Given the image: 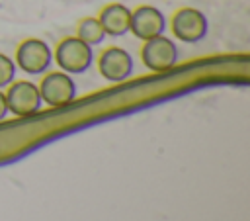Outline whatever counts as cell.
Instances as JSON below:
<instances>
[{
  "mask_svg": "<svg viewBox=\"0 0 250 221\" xmlns=\"http://www.w3.org/2000/svg\"><path fill=\"white\" fill-rule=\"evenodd\" d=\"M55 59L64 72L80 74L92 65V47L78 37H66L59 43Z\"/></svg>",
  "mask_w": 250,
  "mask_h": 221,
  "instance_id": "obj_1",
  "label": "cell"
},
{
  "mask_svg": "<svg viewBox=\"0 0 250 221\" xmlns=\"http://www.w3.org/2000/svg\"><path fill=\"white\" fill-rule=\"evenodd\" d=\"M6 104H8V111H12L18 117L33 115L41 108L39 88L29 80H18L8 88Z\"/></svg>",
  "mask_w": 250,
  "mask_h": 221,
  "instance_id": "obj_2",
  "label": "cell"
},
{
  "mask_svg": "<svg viewBox=\"0 0 250 221\" xmlns=\"http://www.w3.org/2000/svg\"><path fill=\"white\" fill-rule=\"evenodd\" d=\"M141 57H143V63L150 70L164 72V70H170L176 65L178 49L168 37L156 35L152 39H146V43H145V47L141 51Z\"/></svg>",
  "mask_w": 250,
  "mask_h": 221,
  "instance_id": "obj_3",
  "label": "cell"
},
{
  "mask_svg": "<svg viewBox=\"0 0 250 221\" xmlns=\"http://www.w3.org/2000/svg\"><path fill=\"white\" fill-rule=\"evenodd\" d=\"M172 33L184 43H197L207 33V20L195 8H182L172 18Z\"/></svg>",
  "mask_w": 250,
  "mask_h": 221,
  "instance_id": "obj_4",
  "label": "cell"
},
{
  "mask_svg": "<svg viewBox=\"0 0 250 221\" xmlns=\"http://www.w3.org/2000/svg\"><path fill=\"white\" fill-rule=\"evenodd\" d=\"M39 94H41V100L47 102V106L61 108L74 100L76 86L66 72H51L41 80Z\"/></svg>",
  "mask_w": 250,
  "mask_h": 221,
  "instance_id": "obj_5",
  "label": "cell"
},
{
  "mask_svg": "<svg viewBox=\"0 0 250 221\" xmlns=\"http://www.w3.org/2000/svg\"><path fill=\"white\" fill-rule=\"evenodd\" d=\"M16 63L27 74H41L51 65V49L41 39H25L18 47Z\"/></svg>",
  "mask_w": 250,
  "mask_h": 221,
  "instance_id": "obj_6",
  "label": "cell"
},
{
  "mask_svg": "<svg viewBox=\"0 0 250 221\" xmlns=\"http://www.w3.org/2000/svg\"><path fill=\"white\" fill-rule=\"evenodd\" d=\"M98 68H100V74L105 80L121 82V80H125L131 74V70H133V59H131V55L125 49H121V47H109V49H105L100 55Z\"/></svg>",
  "mask_w": 250,
  "mask_h": 221,
  "instance_id": "obj_7",
  "label": "cell"
},
{
  "mask_svg": "<svg viewBox=\"0 0 250 221\" xmlns=\"http://www.w3.org/2000/svg\"><path fill=\"white\" fill-rule=\"evenodd\" d=\"M164 16L154 6H141L135 12H131V25L129 31H133L139 39H152L156 35H162L164 31Z\"/></svg>",
  "mask_w": 250,
  "mask_h": 221,
  "instance_id": "obj_8",
  "label": "cell"
},
{
  "mask_svg": "<svg viewBox=\"0 0 250 221\" xmlns=\"http://www.w3.org/2000/svg\"><path fill=\"white\" fill-rule=\"evenodd\" d=\"M98 20L105 35H123L131 25V10L123 4H109L100 12Z\"/></svg>",
  "mask_w": 250,
  "mask_h": 221,
  "instance_id": "obj_9",
  "label": "cell"
},
{
  "mask_svg": "<svg viewBox=\"0 0 250 221\" xmlns=\"http://www.w3.org/2000/svg\"><path fill=\"white\" fill-rule=\"evenodd\" d=\"M76 37L92 47V45H98L104 41L105 31L98 18H84V20H80V23L76 27Z\"/></svg>",
  "mask_w": 250,
  "mask_h": 221,
  "instance_id": "obj_10",
  "label": "cell"
},
{
  "mask_svg": "<svg viewBox=\"0 0 250 221\" xmlns=\"http://www.w3.org/2000/svg\"><path fill=\"white\" fill-rule=\"evenodd\" d=\"M14 74H16L14 61L10 57H6V55L0 53V88L2 86H8L14 80Z\"/></svg>",
  "mask_w": 250,
  "mask_h": 221,
  "instance_id": "obj_11",
  "label": "cell"
},
{
  "mask_svg": "<svg viewBox=\"0 0 250 221\" xmlns=\"http://www.w3.org/2000/svg\"><path fill=\"white\" fill-rule=\"evenodd\" d=\"M8 113V104H6V94L0 92V119H4Z\"/></svg>",
  "mask_w": 250,
  "mask_h": 221,
  "instance_id": "obj_12",
  "label": "cell"
}]
</instances>
